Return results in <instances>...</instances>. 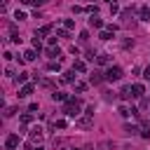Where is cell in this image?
Returning <instances> with one entry per match:
<instances>
[{
	"label": "cell",
	"instance_id": "6da1fadb",
	"mask_svg": "<svg viewBox=\"0 0 150 150\" xmlns=\"http://www.w3.org/2000/svg\"><path fill=\"white\" fill-rule=\"evenodd\" d=\"M63 112H66L68 117H77V115H80V101L70 96V98L66 101V108H63Z\"/></svg>",
	"mask_w": 150,
	"mask_h": 150
},
{
	"label": "cell",
	"instance_id": "7a4b0ae2",
	"mask_svg": "<svg viewBox=\"0 0 150 150\" xmlns=\"http://www.w3.org/2000/svg\"><path fill=\"white\" fill-rule=\"evenodd\" d=\"M103 77H105L108 82H117V80L122 77V68H120V66H110V68L103 73Z\"/></svg>",
	"mask_w": 150,
	"mask_h": 150
},
{
	"label": "cell",
	"instance_id": "3957f363",
	"mask_svg": "<svg viewBox=\"0 0 150 150\" xmlns=\"http://www.w3.org/2000/svg\"><path fill=\"white\" fill-rule=\"evenodd\" d=\"M16 145H19V136H16V134H9V136L5 138V148H7V150H14Z\"/></svg>",
	"mask_w": 150,
	"mask_h": 150
},
{
	"label": "cell",
	"instance_id": "277c9868",
	"mask_svg": "<svg viewBox=\"0 0 150 150\" xmlns=\"http://www.w3.org/2000/svg\"><path fill=\"white\" fill-rule=\"evenodd\" d=\"M131 91H134V96H136V98H141V96L145 94V87H143L141 82H136V84H131Z\"/></svg>",
	"mask_w": 150,
	"mask_h": 150
},
{
	"label": "cell",
	"instance_id": "5b68a950",
	"mask_svg": "<svg viewBox=\"0 0 150 150\" xmlns=\"http://www.w3.org/2000/svg\"><path fill=\"white\" fill-rule=\"evenodd\" d=\"M33 89H35L33 84H23V87L19 89V98H26V96H30V94H33Z\"/></svg>",
	"mask_w": 150,
	"mask_h": 150
},
{
	"label": "cell",
	"instance_id": "8992f818",
	"mask_svg": "<svg viewBox=\"0 0 150 150\" xmlns=\"http://www.w3.org/2000/svg\"><path fill=\"white\" fill-rule=\"evenodd\" d=\"M138 19H141V21H150V7H148V5H143V7L138 9Z\"/></svg>",
	"mask_w": 150,
	"mask_h": 150
},
{
	"label": "cell",
	"instance_id": "52a82bcc",
	"mask_svg": "<svg viewBox=\"0 0 150 150\" xmlns=\"http://www.w3.org/2000/svg\"><path fill=\"white\" fill-rule=\"evenodd\" d=\"M30 141H33V143H40V141H42V129H40V127H35V129L30 131Z\"/></svg>",
	"mask_w": 150,
	"mask_h": 150
},
{
	"label": "cell",
	"instance_id": "ba28073f",
	"mask_svg": "<svg viewBox=\"0 0 150 150\" xmlns=\"http://www.w3.org/2000/svg\"><path fill=\"white\" fill-rule=\"evenodd\" d=\"M103 80H105V77H103V75H101V73H96V70H94V73H91V75H89V82H91V84H101V82H103Z\"/></svg>",
	"mask_w": 150,
	"mask_h": 150
},
{
	"label": "cell",
	"instance_id": "9c48e42d",
	"mask_svg": "<svg viewBox=\"0 0 150 150\" xmlns=\"http://www.w3.org/2000/svg\"><path fill=\"white\" fill-rule=\"evenodd\" d=\"M73 70H77V73H84V70H87V63H84L82 59H77V61L73 63Z\"/></svg>",
	"mask_w": 150,
	"mask_h": 150
},
{
	"label": "cell",
	"instance_id": "30bf717a",
	"mask_svg": "<svg viewBox=\"0 0 150 150\" xmlns=\"http://www.w3.org/2000/svg\"><path fill=\"white\" fill-rule=\"evenodd\" d=\"M52 33V23H47V26H42L38 33H35V38H42V35H49Z\"/></svg>",
	"mask_w": 150,
	"mask_h": 150
},
{
	"label": "cell",
	"instance_id": "8fae6325",
	"mask_svg": "<svg viewBox=\"0 0 150 150\" xmlns=\"http://www.w3.org/2000/svg\"><path fill=\"white\" fill-rule=\"evenodd\" d=\"M52 98H54V101H63V103H66L70 96H68V94H63V91H54V94H52Z\"/></svg>",
	"mask_w": 150,
	"mask_h": 150
},
{
	"label": "cell",
	"instance_id": "7c38bea8",
	"mask_svg": "<svg viewBox=\"0 0 150 150\" xmlns=\"http://www.w3.org/2000/svg\"><path fill=\"white\" fill-rule=\"evenodd\" d=\"M122 23H124V26L131 23V9H124V12H122Z\"/></svg>",
	"mask_w": 150,
	"mask_h": 150
},
{
	"label": "cell",
	"instance_id": "4fadbf2b",
	"mask_svg": "<svg viewBox=\"0 0 150 150\" xmlns=\"http://www.w3.org/2000/svg\"><path fill=\"white\" fill-rule=\"evenodd\" d=\"M61 80H63V82H75V70H66Z\"/></svg>",
	"mask_w": 150,
	"mask_h": 150
},
{
	"label": "cell",
	"instance_id": "5bb4252c",
	"mask_svg": "<svg viewBox=\"0 0 150 150\" xmlns=\"http://www.w3.org/2000/svg\"><path fill=\"white\" fill-rule=\"evenodd\" d=\"M23 61H35V49H26L23 52Z\"/></svg>",
	"mask_w": 150,
	"mask_h": 150
},
{
	"label": "cell",
	"instance_id": "9a60e30c",
	"mask_svg": "<svg viewBox=\"0 0 150 150\" xmlns=\"http://www.w3.org/2000/svg\"><path fill=\"white\" fill-rule=\"evenodd\" d=\"M47 70H52V73H59V70H61V63H59V61H49Z\"/></svg>",
	"mask_w": 150,
	"mask_h": 150
},
{
	"label": "cell",
	"instance_id": "2e32d148",
	"mask_svg": "<svg viewBox=\"0 0 150 150\" xmlns=\"http://www.w3.org/2000/svg\"><path fill=\"white\" fill-rule=\"evenodd\" d=\"M120 96H122V98H131V96H134V91H131V87H122V91H120Z\"/></svg>",
	"mask_w": 150,
	"mask_h": 150
},
{
	"label": "cell",
	"instance_id": "e0dca14e",
	"mask_svg": "<svg viewBox=\"0 0 150 150\" xmlns=\"http://www.w3.org/2000/svg\"><path fill=\"white\" fill-rule=\"evenodd\" d=\"M89 23H91L94 28H103V21H101L98 16H91V19H89Z\"/></svg>",
	"mask_w": 150,
	"mask_h": 150
},
{
	"label": "cell",
	"instance_id": "ac0fdd59",
	"mask_svg": "<svg viewBox=\"0 0 150 150\" xmlns=\"http://www.w3.org/2000/svg\"><path fill=\"white\" fill-rule=\"evenodd\" d=\"M96 63L105 66V63H110V56H108V54H101V56H96Z\"/></svg>",
	"mask_w": 150,
	"mask_h": 150
},
{
	"label": "cell",
	"instance_id": "d6986e66",
	"mask_svg": "<svg viewBox=\"0 0 150 150\" xmlns=\"http://www.w3.org/2000/svg\"><path fill=\"white\" fill-rule=\"evenodd\" d=\"M77 124H80V127H91V117H89V115H84L82 120H77Z\"/></svg>",
	"mask_w": 150,
	"mask_h": 150
},
{
	"label": "cell",
	"instance_id": "ffe728a7",
	"mask_svg": "<svg viewBox=\"0 0 150 150\" xmlns=\"http://www.w3.org/2000/svg\"><path fill=\"white\" fill-rule=\"evenodd\" d=\"M59 54H61V52H59V47H49V49H47V56H52V59H56Z\"/></svg>",
	"mask_w": 150,
	"mask_h": 150
},
{
	"label": "cell",
	"instance_id": "44dd1931",
	"mask_svg": "<svg viewBox=\"0 0 150 150\" xmlns=\"http://www.w3.org/2000/svg\"><path fill=\"white\" fill-rule=\"evenodd\" d=\"M63 28H66V30H73V28H75V21H73V19H66V21H63Z\"/></svg>",
	"mask_w": 150,
	"mask_h": 150
},
{
	"label": "cell",
	"instance_id": "7402d4cb",
	"mask_svg": "<svg viewBox=\"0 0 150 150\" xmlns=\"http://www.w3.org/2000/svg\"><path fill=\"white\" fill-rule=\"evenodd\" d=\"M26 80H28V73H19L16 75V84H23Z\"/></svg>",
	"mask_w": 150,
	"mask_h": 150
},
{
	"label": "cell",
	"instance_id": "603a6c76",
	"mask_svg": "<svg viewBox=\"0 0 150 150\" xmlns=\"http://www.w3.org/2000/svg\"><path fill=\"white\" fill-rule=\"evenodd\" d=\"M75 91L84 94V91H87V84H84V82H75Z\"/></svg>",
	"mask_w": 150,
	"mask_h": 150
},
{
	"label": "cell",
	"instance_id": "cb8c5ba5",
	"mask_svg": "<svg viewBox=\"0 0 150 150\" xmlns=\"http://www.w3.org/2000/svg\"><path fill=\"white\" fill-rule=\"evenodd\" d=\"M21 122H23V124H30V122H33V115H30V112H23V115H21Z\"/></svg>",
	"mask_w": 150,
	"mask_h": 150
},
{
	"label": "cell",
	"instance_id": "d4e9b609",
	"mask_svg": "<svg viewBox=\"0 0 150 150\" xmlns=\"http://www.w3.org/2000/svg\"><path fill=\"white\" fill-rule=\"evenodd\" d=\"M141 136H143V138H148V136H150V127H148V124H143V127H141Z\"/></svg>",
	"mask_w": 150,
	"mask_h": 150
},
{
	"label": "cell",
	"instance_id": "484cf974",
	"mask_svg": "<svg viewBox=\"0 0 150 150\" xmlns=\"http://www.w3.org/2000/svg\"><path fill=\"white\" fill-rule=\"evenodd\" d=\"M98 38H101V40H110V38H112V33H110V30H101V35H98Z\"/></svg>",
	"mask_w": 150,
	"mask_h": 150
},
{
	"label": "cell",
	"instance_id": "4316f807",
	"mask_svg": "<svg viewBox=\"0 0 150 150\" xmlns=\"http://www.w3.org/2000/svg\"><path fill=\"white\" fill-rule=\"evenodd\" d=\"M120 115H122V117H129L131 112H129V108H127V105H120Z\"/></svg>",
	"mask_w": 150,
	"mask_h": 150
},
{
	"label": "cell",
	"instance_id": "83f0119b",
	"mask_svg": "<svg viewBox=\"0 0 150 150\" xmlns=\"http://www.w3.org/2000/svg\"><path fill=\"white\" fill-rule=\"evenodd\" d=\"M56 38H68V30H66V28H59V30H56Z\"/></svg>",
	"mask_w": 150,
	"mask_h": 150
},
{
	"label": "cell",
	"instance_id": "f1b7e54d",
	"mask_svg": "<svg viewBox=\"0 0 150 150\" xmlns=\"http://www.w3.org/2000/svg\"><path fill=\"white\" fill-rule=\"evenodd\" d=\"M136 131H138V129H136V127H131V124H127V127H124V134H136Z\"/></svg>",
	"mask_w": 150,
	"mask_h": 150
},
{
	"label": "cell",
	"instance_id": "f546056e",
	"mask_svg": "<svg viewBox=\"0 0 150 150\" xmlns=\"http://www.w3.org/2000/svg\"><path fill=\"white\" fill-rule=\"evenodd\" d=\"M33 49L40 52V38H33Z\"/></svg>",
	"mask_w": 150,
	"mask_h": 150
},
{
	"label": "cell",
	"instance_id": "4dcf8cb0",
	"mask_svg": "<svg viewBox=\"0 0 150 150\" xmlns=\"http://www.w3.org/2000/svg\"><path fill=\"white\" fill-rule=\"evenodd\" d=\"M54 127H59V129H66V120H56V122H54Z\"/></svg>",
	"mask_w": 150,
	"mask_h": 150
},
{
	"label": "cell",
	"instance_id": "1f68e13d",
	"mask_svg": "<svg viewBox=\"0 0 150 150\" xmlns=\"http://www.w3.org/2000/svg\"><path fill=\"white\" fill-rule=\"evenodd\" d=\"M14 19H19V21H23V19H26V14H23V12H19V9H16V14H14Z\"/></svg>",
	"mask_w": 150,
	"mask_h": 150
},
{
	"label": "cell",
	"instance_id": "d6a6232c",
	"mask_svg": "<svg viewBox=\"0 0 150 150\" xmlns=\"http://www.w3.org/2000/svg\"><path fill=\"white\" fill-rule=\"evenodd\" d=\"M110 14H120V7L117 5H110Z\"/></svg>",
	"mask_w": 150,
	"mask_h": 150
},
{
	"label": "cell",
	"instance_id": "836d02e7",
	"mask_svg": "<svg viewBox=\"0 0 150 150\" xmlns=\"http://www.w3.org/2000/svg\"><path fill=\"white\" fill-rule=\"evenodd\" d=\"M87 38H89V33H87V30H82V33H80V40H82V42H87Z\"/></svg>",
	"mask_w": 150,
	"mask_h": 150
},
{
	"label": "cell",
	"instance_id": "e575fe53",
	"mask_svg": "<svg viewBox=\"0 0 150 150\" xmlns=\"http://www.w3.org/2000/svg\"><path fill=\"white\" fill-rule=\"evenodd\" d=\"M14 112H16V108H7V110H5V115H7V117H12Z\"/></svg>",
	"mask_w": 150,
	"mask_h": 150
},
{
	"label": "cell",
	"instance_id": "d590c367",
	"mask_svg": "<svg viewBox=\"0 0 150 150\" xmlns=\"http://www.w3.org/2000/svg\"><path fill=\"white\" fill-rule=\"evenodd\" d=\"M143 77H145V80H150V66H148V68L143 70Z\"/></svg>",
	"mask_w": 150,
	"mask_h": 150
},
{
	"label": "cell",
	"instance_id": "8d00e7d4",
	"mask_svg": "<svg viewBox=\"0 0 150 150\" xmlns=\"http://www.w3.org/2000/svg\"><path fill=\"white\" fill-rule=\"evenodd\" d=\"M33 2H35V5H45L47 0H33Z\"/></svg>",
	"mask_w": 150,
	"mask_h": 150
},
{
	"label": "cell",
	"instance_id": "74e56055",
	"mask_svg": "<svg viewBox=\"0 0 150 150\" xmlns=\"http://www.w3.org/2000/svg\"><path fill=\"white\" fill-rule=\"evenodd\" d=\"M19 2H21V5H28V2H33V0H19Z\"/></svg>",
	"mask_w": 150,
	"mask_h": 150
},
{
	"label": "cell",
	"instance_id": "f35d334b",
	"mask_svg": "<svg viewBox=\"0 0 150 150\" xmlns=\"http://www.w3.org/2000/svg\"><path fill=\"white\" fill-rule=\"evenodd\" d=\"M33 150H45V148H42V145H38V148H33Z\"/></svg>",
	"mask_w": 150,
	"mask_h": 150
}]
</instances>
